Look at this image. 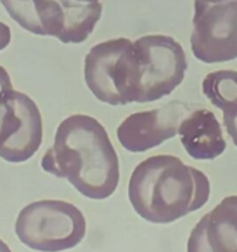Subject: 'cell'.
<instances>
[{
	"mask_svg": "<svg viewBox=\"0 0 237 252\" xmlns=\"http://www.w3.org/2000/svg\"><path fill=\"white\" fill-rule=\"evenodd\" d=\"M76 1L81 2V4H89V2H98L99 0H76Z\"/></svg>",
	"mask_w": 237,
	"mask_h": 252,
	"instance_id": "9a60e30c",
	"label": "cell"
},
{
	"mask_svg": "<svg viewBox=\"0 0 237 252\" xmlns=\"http://www.w3.org/2000/svg\"><path fill=\"white\" fill-rule=\"evenodd\" d=\"M190 46L195 58L207 64L237 58V0L194 1Z\"/></svg>",
	"mask_w": 237,
	"mask_h": 252,
	"instance_id": "52a82bcc",
	"label": "cell"
},
{
	"mask_svg": "<svg viewBox=\"0 0 237 252\" xmlns=\"http://www.w3.org/2000/svg\"><path fill=\"white\" fill-rule=\"evenodd\" d=\"M178 134L185 152L195 160H212L226 149L221 126L212 111L199 108L185 116Z\"/></svg>",
	"mask_w": 237,
	"mask_h": 252,
	"instance_id": "30bf717a",
	"label": "cell"
},
{
	"mask_svg": "<svg viewBox=\"0 0 237 252\" xmlns=\"http://www.w3.org/2000/svg\"><path fill=\"white\" fill-rule=\"evenodd\" d=\"M194 1H202V2H209V4H215V2L231 1V0H194Z\"/></svg>",
	"mask_w": 237,
	"mask_h": 252,
	"instance_id": "5bb4252c",
	"label": "cell"
},
{
	"mask_svg": "<svg viewBox=\"0 0 237 252\" xmlns=\"http://www.w3.org/2000/svg\"><path fill=\"white\" fill-rule=\"evenodd\" d=\"M0 252H11L9 246H7L6 244L1 240V239H0Z\"/></svg>",
	"mask_w": 237,
	"mask_h": 252,
	"instance_id": "4fadbf2b",
	"label": "cell"
},
{
	"mask_svg": "<svg viewBox=\"0 0 237 252\" xmlns=\"http://www.w3.org/2000/svg\"><path fill=\"white\" fill-rule=\"evenodd\" d=\"M11 42V30L6 24L0 21V51L6 48Z\"/></svg>",
	"mask_w": 237,
	"mask_h": 252,
	"instance_id": "7c38bea8",
	"label": "cell"
},
{
	"mask_svg": "<svg viewBox=\"0 0 237 252\" xmlns=\"http://www.w3.org/2000/svg\"><path fill=\"white\" fill-rule=\"evenodd\" d=\"M187 252H237V196L224 198L198 221Z\"/></svg>",
	"mask_w": 237,
	"mask_h": 252,
	"instance_id": "9c48e42d",
	"label": "cell"
},
{
	"mask_svg": "<svg viewBox=\"0 0 237 252\" xmlns=\"http://www.w3.org/2000/svg\"><path fill=\"white\" fill-rule=\"evenodd\" d=\"M206 175L179 158L160 154L141 161L128 181L136 213L153 224H169L201 209L210 198Z\"/></svg>",
	"mask_w": 237,
	"mask_h": 252,
	"instance_id": "7a4b0ae2",
	"label": "cell"
},
{
	"mask_svg": "<svg viewBox=\"0 0 237 252\" xmlns=\"http://www.w3.org/2000/svg\"><path fill=\"white\" fill-rule=\"evenodd\" d=\"M15 233L31 250L61 252L74 249L83 241L86 221L74 204L59 199H42L20 211Z\"/></svg>",
	"mask_w": 237,
	"mask_h": 252,
	"instance_id": "277c9868",
	"label": "cell"
},
{
	"mask_svg": "<svg viewBox=\"0 0 237 252\" xmlns=\"http://www.w3.org/2000/svg\"><path fill=\"white\" fill-rule=\"evenodd\" d=\"M187 115L188 106L172 101L159 108L130 115L118 126L116 135L123 149L131 153L147 152L174 138Z\"/></svg>",
	"mask_w": 237,
	"mask_h": 252,
	"instance_id": "ba28073f",
	"label": "cell"
},
{
	"mask_svg": "<svg viewBox=\"0 0 237 252\" xmlns=\"http://www.w3.org/2000/svg\"><path fill=\"white\" fill-rule=\"evenodd\" d=\"M16 24L37 36L56 37L62 43H83L103 12L100 1L76 0H0Z\"/></svg>",
	"mask_w": 237,
	"mask_h": 252,
	"instance_id": "3957f363",
	"label": "cell"
},
{
	"mask_svg": "<svg viewBox=\"0 0 237 252\" xmlns=\"http://www.w3.org/2000/svg\"><path fill=\"white\" fill-rule=\"evenodd\" d=\"M140 63L138 103L153 102L173 93L188 69L182 44L165 34H147L133 42Z\"/></svg>",
	"mask_w": 237,
	"mask_h": 252,
	"instance_id": "8992f818",
	"label": "cell"
},
{
	"mask_svg": "<svg viewBox=\"0 0 237 252\" xmlns=\"http://www.w3.org/2000/svg\"><path fill=\"white\" fill-rule=\"evenodd\" d=\"M202 93L216 108L222 111L227 134L237 147V71L216 70L202 80Z\"/></svg>",
	"mask_w": 237,
	"mask_h": 252,
	"instance_id": "8fae6325",
	"label": "cell"
},
{
	"mask_svg": "<svg viewBox=\"0 0 237 252\" xmlns=\"http://www.w3.org/2000/svg\"><path fill=\"white\" fill-rule=\"evenodd\" d=\"M41 167L68 180L84 197L106 199L120 181V162L104 126L88 115H72L59 123Z\"/></svg>",
	"mask_w": 237,
	"mask_h": 252,
	"instance_id": "6da1fadb",
	"label": "cell"
},
{
	"mask_svg": "<svg viewBox=\"0 0 237 252\" xmlns=\"http://www.w3.org/2000/svg\"><path fill=\"white\" fill-rule=\"evenodd\" d=\"M43 138L42 116L36 102L15 90L11 78L0 65V158L11 164L31 159Z\"/></svg>",
	"mask_w": 237,
	"mask_h": 252,
	"instance_id": "5b68a950",
	"label": "cell"
}]
</instances>
